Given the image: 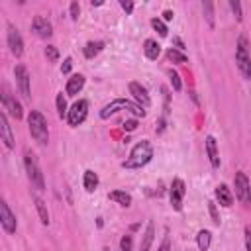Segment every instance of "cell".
I'll list each match as a JSON object with an SVG mask.
<instances>
[{
    "label": "cell",
    "instance_id": "e0dca14e",
    "mask_svg": "<svg viewBox=\"0 0 251 251\" xmlns=\"http://www.w3.org/2000/svg\"><path fill=\"white\" fill-rule=\"evenodd\" d=\"M82 86H84V76L82 75H73L69 80H67V94L69 96H76L80 90H82Z\"/></svg>",
    "mask_w": 251,
    "mask_h": 251
},
{
    "label": "cell",
    "instance_id": "277c9868",
    "mask_svg": "<svg viewBox=\"0 0 251 251\" xmlns=\"http://www.w3.org/2000/svg\"><path fill=\"white\" fill-rule=\"evenodd\" d=\"M120 110H129L131 114H135V116H145V110H143V106H139L137 102H129V100H126V98H118V100H112L110 104H106L102 110H100V118L102 120H108L110 116H114L116 112H120Z\"/></svg>",
    "mask_w": 251,
    "mask_h": 251
},
{
    "label": "cell",
    "instance_id": "836d02e7",
    "mask_svg": "<svg viewBox=\"0 0 251 251\" xmlns=\"http://www.w3.org/2000/svg\"><path fill=\"white\" fill-rule=\"evenodd\" d=\"M208 208H210V216H212V222H214L216 226H220V214H218V208H216V204H214V202H208Z\"/></svg>",
    "mask_w": 251,
    "mask_h": 251
},
{
    "label": "cell",
    "instance_id": "9c48e42d",
    "mask_svg": "<svg viewBox=\"0 0 251 251\" xmlns=\"http://www.w3.org/2000/svg\"><path fill=\"white\" fill-rule=\"evenodd\" d=\"M2 106H4V110L12 116V118H16V120H22V116H24V110H22V104L8 92V88L4 86L2 88Z\"/></svg>",
    "mask_w": 251,
    "mask_h": 251
},
{
    "label": "cell",
    "instance_id": "d4e9b609",
    "mask_svg": "<svg viewBox=\"0 0 251 251\" xmlns=\"http://www.w3.org/2000/svg\"><path fill=\"white\" fill-rule=\"evenodd\" d=\"M210 241H212V233H210L208 229H200V231H198V235H196L198 249H200V251H208Z\"/></svg>",
    "mask_w": 251,
    "mask_h": 251
},
{
    "label": "cell",
    "instance_id": "74e56055",
    "mask_svg": "<svg viewBox=\"0 0 251 251\" xmlns=\"http://www.w3.org/2000/svg\"><path fill=\"white\" fill-rule=\"evenodd\" d=\"M157 251H171V239H169V235H165V239L161 241V245H159Z\"/></svg>",
    "mask_w": 251,
    "mask_h": 251
},
{
    "label": "cell",
    "instance_id": "8d00e7d4",
    "mask_svg": "<svg viewBox=\"0 0 251 251\" xmlns=\"http://www.w3.org/2000/svg\"><path fill=\"white\" fill-rule=\"evenodd\" d=\"M120 6L124 8L126 14H131L133 12V2H129V0H120Z\"/></svg>",
    "mask_w": 251,
    "mask_h": 251
},
{
    "label": "cell",
    "instance_id": "ac0fdd59",
    "mask_svg": "<svg viewBox=\"0 0 251 251\" xmlns=\"http://www.w3.org/2000/svg\"><path fill=\"white\" fill-rule=\"evenodd\" d=\"M153 239H155V224H153V220H149L145 233H143V239H141V245H139V251H149Z\"/></svg>",
    "mask_w": 251,
    "mask_h": 251
},
{
    "label": "cell",
    "instance_id": "7c38bea8",
    "mask_svg": "<svg viewBox=\"0 0 251 251\" xmlns=\"http://www.w3.org/2000/svg\"><path fill=\"white\" fill-rule=\"evenodd\" d=\"M0 224L4 227L6 233H14L16 227H18V222H16V216L12 214V210L8 208V204L2 200L0 202Z\"/></svg>",
    "mask_w": 251,
    "mask_h": 251
},
{
    "label": "cell",
    "instance_id": "ab89813d",
    "mask_svg": "<svg viewBox=\"0 0 251 251\" xmlns=\"http://www.w3.org/2000/svg\"><path fill=\"white\" fill-rule=\"evenodd\" d=\"M137 127V122L135 120H127L126 124H124V129H127V131H133Z\"/></svg>",
    "mask_w": 251,
    "mask_h": 251
},
{
    "label": "cell",
    "instance_id": "7a4b0ae2",
    "mask_svg": "<svg viewBox=\"0 0 251 251\" xmlns=\"http://www.w3.org/2000/svg\"><path fill=\"white\" fill-rule=\"evenodd\" d=\"M24 165H25V173H27V178H29L31 186L35 190L43 192L45 190V178H43V173H41V167H39L35 155L29 149L24 151Z\"/></svg>",
    "mask_w": 251,
    "mask_h": 251
},
{
    "label": "cell",
    "instance_id": "f35d334b",
    "mask_svg": "<svg viewBox=\"0 0 251 251\" xmlns=\"http://www.w3.org/2000/svg\"><path fill=\"white\" fill-rule=\"evenodd\" d=\"M245 247L247 251H251V226L245 227Z\"/></svg>",
    "mask_w": 251,
    "mask_h": 251
},
{
    "label": "cell",
    "instance_id": "cb8c5ba5",
    "mask_svg": "<svg viewBox=\"0 0 251 251\" xmlns=\"http://www.w3.org/2000/svg\"><path fill=\"white\" fill-rule=\"evenodd\" d=\"M33 202H35V208H37V214H39L41 224H43V226H47V224H49V212H47L45 202H43L39 196H33Z\"/></svg>",
    "mask_w": 251,
    "mask_h": 251
},
{
    "label": "cell",
    "instance_id": "f1b7e54d",
    "mask_svg": "<svg viewBox=\"0 0 251 251\" xmlns=\"http://www.w3.org/2000/svg\"><path fill=\"white\" fill-rule=\"evenodd\" d=\"M151 27H153L161 37H167V33H169L167 25H165V24H163V20H159V18H153V20H151Z\"/></svg>",
    "mask_w": 251,
    "mask_h": 251
},
{
    "label": "cell",
    "instance_id": "d6a6232c",
    "mask_svg": "<svg viewBox=\"0 0 251 251\" xmlns=\"http://www.w3.org/2000/svg\"><path fill=\"white\" fill-rule=\"evenodd\" d=\"M45 57H47L49 61H53V63H55V61L59 59V51H57V47L47 45V47H45Z\"/></svg>",
    "mask_w": 251,
    "mask_h": 251
},
{
    "label": "cell",
    "instance_id": "ba28073f",
    "mask_svg": "<svg viewBox=\"0 0 251 251\" xmlns=\"http://www.w3.org/2000/svg\"><path fill=\"white\" fill-rule=\"evenodd\" d=\"M86 114H88V102L86 100H78V102H75L73 106H71V110H69V114H67V122H69V126H80L82 122H84V118H86Z\"/></svg>",
    "mask_w": 251,
    "mask_h": 251
},
{
    "label": "cell",
    "instance_id": "5bb4252c",
    "mask_svg": "<svg viewBox=\"0 0 251 251\" xmlns=\"http://www.w3.org/2000/svg\"><path fill=\"white\" fill-rule=\"evenodd\" d=\"M129 94L135 98V102H137L139 106H143V108H149V106H151V98H149L145 86H141V82L131 80V82H129Z\"/></svg>",
    "mask_w": 251,
    "mask_h": 251
},
{
    "label": "cell",
    "instance_id": "484cf974",
    "mask_svg": "<svg viewBox=\"0 0 251 251\" xmlns=\"http://www.w3.org/2000/svg\"><path fill=\"white\" fill-rule=\"evenodd\" d=\"M202 12H204V18H206L208 25L214 27V25H216V20H214V4H212L210 0L202 2Z\"/></svg>",
    "mask_w": 251,
    "mask_h": 251
},
{
    "label": "cell",
    "instance_id": "4dcf8cb0",
    "mask_svg": "<svg viewBox=\"0 0 251 251\" xmlns=\"http://www.w3.org/2000/svg\"><path fill=\"white\" fill-rule=\"evenodd\" d=\"M167 75H169V78H171L173 88H175V90H180V88H182V82H180V78H178V73H175L173 69H169Z\"/></svg>",
    "mask_w": 251,
    "mask_h": 251
},
{
    "label": "cell",
    "instance_id": "603a6c76",
    "mask_svg": "<svg viewBox=\"0 0 251 251\" xmlns=\"http://www.w3.org/2000/svg\"><path fill=\"white\" fill-rule=\"evenodd\" d=\"M108 198L114 200V202L120 204V206H126V208L131 204V194H127V192H124V190H112V192L108 194Z\"/></svg>",
    "mask_w": 251,
    "mask_h": 251
},
{
    "label": "cell",
    "instance_id": "4316f807",
    "mask_svg": "<svg viewBox=\"0 0 251 251\" xmlns=\"http://www.w3.org/2000/svg\"><path fill=\"white\" fill-rule=\"evenodd\" d=\"M167 59L169 61H173V63H178V65H184L186 61H188V57L182 53V51H178V49H167Z\"/></svg>",
    "mask_w": 251,
    "mask_h": 251
},
{
    "label": "cell",
    "instance_id": "d590c367",
    "mask_svg": "<svg viewBox=\"0 0 251 251\" xmlns=\"http://www.w3.org/2000/svg\"><path fill=\"white\" fill-rule=\"evenodd\" d=\"M71 67H73V59H71V57H67V59L63 61V65H61V73H63V75L71 73Z\"/></svg>",
    "mask_w": 251,
    "mask_h": 251
},
{
    "label": "cell",
    "instance_id": "60d3db41",
    "mask_svg": "<svg viewBox=\"0 0 251 251\" xmlns=\"http://www.w3.org/2000/svg\"><path fill=\"white\" fill-rule=\"evenodd\" d=\"M173 16H175V14H173L171 10H167V12H163V18H165L167 22H171V20H173Z\"/></svg>",
    "mask_w": 251,
    "mask_h": 251
},
{
    "label": "cell",
    "instance_id": "f546056e",
    "mask_svg": "<svg viewBox=\"0 0 251 251\" xmlns=\"http://www.w3.org/2000/svg\"><path fill=\"white\" fill-rule=\"evenodd\" d=\"M229 10L233 12V16H235V20H237V22H241V20H243V12H241V4H239L237 0H229Z\"/></svg>",
    "mask_w": 251,
    "mask_h": 251
},
{
    "label": "cell",
    "instance_id": "8fae6325",
    "mask_svg": "<svg viewBox=\"0 0 251 251\" xmlns=\"http://www.w3.org/2000/svg\"><path fill=\"white\" fill-rule=\"evenodd\" d=\"M186 194V186H184V180L182 178H175L171 182V206L178 212L182 210V198Z\"/></svg>",
    "mask_w": 251,
    "mask_h": 251
},
{
    "label": "cell",
    "instance_id": "4fadbf2b",
    "mask_svg": "<svg viewBox=\"0 0 251 251\" xmlns=\"http://www.w3.org/2000/svg\"><path fill=\"white\" fill-rule=\"evenodd\" d=\"M31 29H33L35 35L41 37V39H47V37L53 35V25H51V22H49L47 18H43V16H35V18H33Z\"/></svg>",
    "mask_w": 251,
    "mask_h": 251
},
{
    "label": "cell",
    "instance_id": "ffe728a7",
    "mask_svg": "<svg viewBox=\"0 0 251 251\" xmlns=\"http://www.w3.org/2000/svg\"><path fill=\"white\" fill-rule=\"evenodd\" d=\"M143 51H145V57H147V59L155 61V59L161 55V45H159L155 39H145V43H143Z\"/></svg>",
    "mask_w": 251,
    "mask_h": 251
},
{
    "label": "cell",
    "instance_id": "2e32d148",
    "mask_svg": "<svg viewBox=\"0 0 251 251\" xmlns=\"http://www.w3.org/2000/svg\"><path fill=\"white\" fill-rule=\"evenodd\" d=\"M206 153H208V157H210L212 167L218 169V167H220V153H218V143H216L214 135H208V137H206Z\"/></svg>",
    "mask_w": 251,
    "mask_h": 251
},
{
    "label": "cell",
    "instance_id": "3957f363",
    "mask_svg": "<svg viewBox=\"0 0 251 251\" xmlns=\"http://www.w3.org/2000/svg\"><path fill=\"white\" fill-rule=\"evenodd\" d=\"M27 127H29L31 137H33L37 143L45 145V143L49 141L47 120L43 118V114H41V112H37V110H31V112H29V116H27Z\"/></svg>",
    "mask_w": 251,
    "mask_h": 251
},
{
    "label": "cell",
    "instance_id": "5b68a950",
    "mask_svg": "<svg viewBox=\"0 0 251 251\" xmlns=\"http://www.w3.org/2000/svg\"><path fill=\"white\" fill-rule=\"evenodd\" d=\"M235 63H237V69H239L241 76L245 80H249L251 78V55H249V43H247V37L245 35H239V39H237Z\"/></svg>",
    "mask_w": 251,
    "mask_h": 251
},
{
    "label": "cell",
    "instance_id": "d6986e66",
    "mask_svg": "<svg viewBox=\"0 0 251 251\" xmlns=\"http://www.w3.org/2000/svg\"><path fill=\"white\" fill-rule=\"evenodd\" d=\"M216 198H218V202L222 204V206H231L233 204V194H231V190L226 186V184H220L218 188H216Z\"/></svg>",
    "mask_w": 251,
    "mask_h": 251
},
{
    "label": "cell",
    "instance_id": "7bdbcfd3",
    "mask_svg": "<svg viewBox=\"0 0 251 251\" xmlns=\"http://www.w3.org/2000/svg\"><path fill=\"white\" fill-rule=\"evenodd\" d=\"M102 251H110V249H108V247H104V249H102Z\"/></svg>",
    "mask_w": 251,
    "mask_h": 251
},
{
    "label": "cell",
    "instance_id": "52a82bcc",
    "mask_svg": "<svg viewBox=\"0 0 251 251\" xmlns=\"http://www.w3.org/2000/svg\"><path fill=\"white\" fill-rule=\"evenodd\" d=\"M14 75H16V84H18L20 94L25 100H31V88H29V73H27V69L24 65H16Z\"/></svg>",
    "mask_w": 251,
    "mask_h": 251
},
{
    "label": "cell",
    "instance_id": "8992f818",
    "mask_svg": "<svg viewBox=\"0 0 251 251\" xmlns=\"http://www.w3.org/2000/svg\"><path fill=\"white\" fill-rule=\"evenodd\" d=\"M233 186H235V196L239 198V202L243 206H251V184H249V178L245 173H235V178H233Z\"/></svg>",
    "mask_w": 251,
    "mask_h": 251
},
{
    "label": "cell",
    "instance_id": "6da1fadb",
    "mask_svg": "<svg viewBox=\"0 0 251 251\" xmlns=\"http://www.w3.org/2000/svg\"><path fill=\"white\" fill-rule=\"evenodd\" d=\"M153 159V145L147 139H141L139 143H135L129 151V157L122 163L124 169H141L145 167L149 161Z\"/></svg>",
    "mask_w": 251,
    "mask_h": 251
},
{
    "label": "cell",
    "instance_id": "44dd1931",
    "mask_svg": "<svg viewBox=\"0 0 251 251\" xmlns=\"http://www.w3.org/2000/svg\"><path fill=\"white\" fill-rule=\"evenodd\" d=\"M82 184H84V190H86V192H94V190L98 188V175H96L94 171H84Z\"/></svg>",
    "mask_w": 251,
    "mask_h": 251
},
{
    "label": "cell",
    "instance_id": "30bf717a",
    "mask_svg": "<svg viewBox=\"0 0 251 251\" xmlns=\"http://www.w3.org/2000/svg\"><path fill=\"white\" fill-rule=\"evenodd\" d=\"M6 39H8V47H10L12 55L14 57H22V53H24V39H22L18 27H14L12 24H8V35H6Z\"/></svg>",
    "mask_w": 251,
    "mask_h": 251
},
{
    "label": "cell",
    "instance_id": "9a60e30c",
    "mask_svg": "<svg viewBox=\"0 0 251 251\" xmlns=\"http://www.w3.org/2000/svg\"><path fill=\"white\" fill-rule=\"evenodd\" d=\"M0 131H2V141L8 149L14 147V135H12V127L8 124V116L6 112H0Z\"/></svg>",
    "mask_w": 251,
    "mask_h": 251
},
{
    "label": "cell",
    "instance_id": "7402d4cb",
    "mask_svg": "<svg viewBox=\"0 0 251 251\" xmlns=\"http://www.w3.org/2000/svg\"><path fill=\"white\" fill-rule=\"evenodd\" d=\"M102 49H104V41H88V43L84 45L82 53H84L86 59H94Z\"/></svg>",
    "mask_w": 251,
    "mask_h": 251
},
{
    "label": "cell",
    "instance_id": "83f0119b",
    "mask_svg": "<svg viewBox=\"0 0 251 251\" xmlns=\"http://www.w3.org/2000/svg\"><path fill=\"white\" fill-rule=\"evenodd\" d=\"M55 102H57V114H59V118H67L69 110H67V100H65L63 92H59V94H57Z\"/></svg>",
    "mask_w": 251,
    "mask_h": 251
},
{
    "label": "cell",
    "instance_id": "e575fe53",
    "mask_svg": "<svg viewBox=\"0 0 251 251\" xmlns=\"http://www.w3.org/2000/svg\"><path fill=\"white\" fill-rule=\"evenodd\" d=\"M69 14H71V20H78V14H80V6H78V2H71V6H69Z\"/></svg>",
    "mask_w": 251,
    "mask_h": 251
},
{
    "label": "cell",
    "instance_id": "1f68e13d",
    "mask_svg": "<svg viewBox=\"0 0 251 251\" xmlns=\"http://www.w3.org/2000/svg\"><path fill=\"white\" fill-rule=\"evenodd\" d=\"M131 245H133V239L129 233H126L122 239H120V249L122 251H131Z\"/></svg>",
    "mask_w": 251,
    "mask_h": 251
},
{
    "label": "cell",
    "instance_id": "b9f144b4",
    "mask_svg": "<svg viewBox=\"0 0 251 251\" xmlns=\"http://www.w3.org/2000/svg\"><path fill=\"white\" fill-rule=\"evenodd\" d=\"M90 4H92V6H102V4H104V2H102V0H92V2H90Z\"/></svg>",
    "mask_w": 251,
    "mask_h": 251
}]
</instances>
